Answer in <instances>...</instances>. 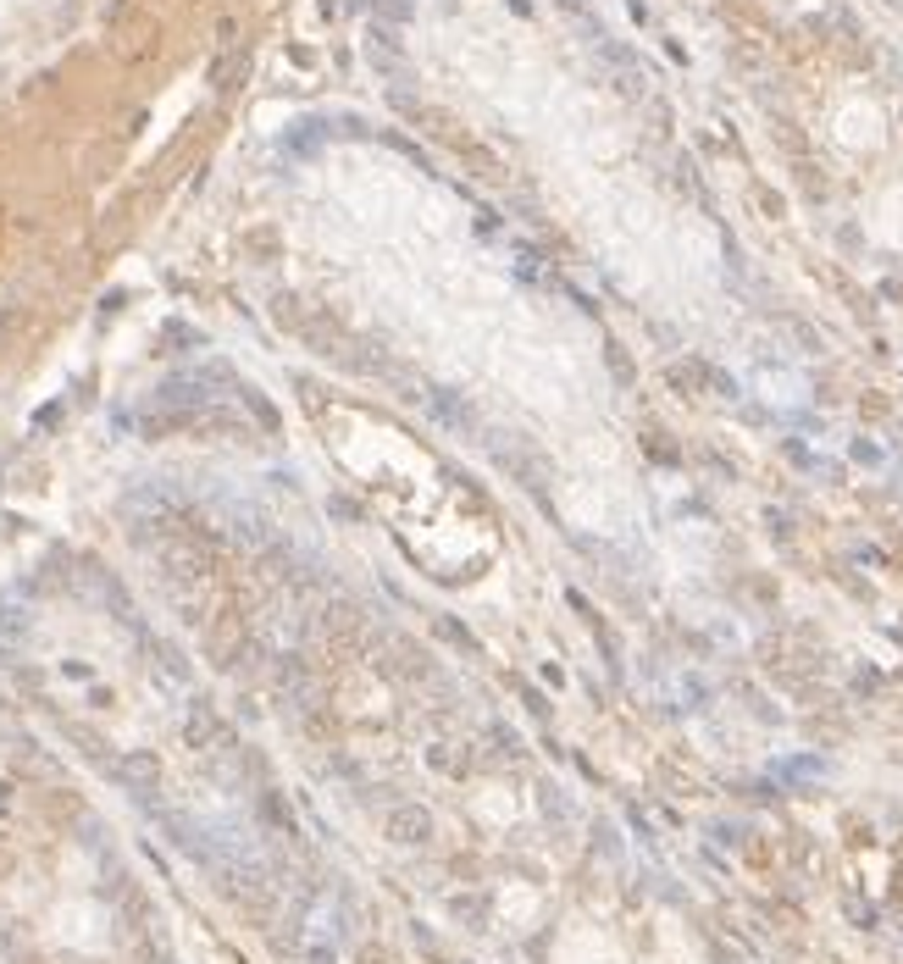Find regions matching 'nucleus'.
<instances>
[{
	"mask_svg": "<svg viewBox=\"0 0 903 964\" xmlns=\"http://www.w3.org/2000/svg\"><path fill=\"white\" fill-rule=\"evenodd\" d=\"M421 831H427V821L411 815V809H405V815H394V837H399V843H416Z\"/></svg>",
	"mask_w": 903,
	"mask_h": 964,
	"instance_id": "nucleus-1",
	"label": "nucleus"
}]
</instances>
